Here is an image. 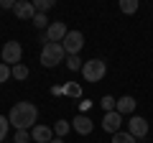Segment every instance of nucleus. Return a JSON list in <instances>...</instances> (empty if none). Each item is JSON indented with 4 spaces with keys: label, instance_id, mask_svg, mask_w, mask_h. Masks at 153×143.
Wrapping results in <instances>:
<instances>
[{
    "label": "nucleus",
    "instance_id": "nucleus-1",
    "mask_svg": "<svg viewBox=\"0 0 153 143\" xmlns=\"http://www.w3.org/2000/svg\"><path fill=\"white\" fill-rule=\"evenodd\" d=\"M8 120H10V125L16 128V130H28V128H36L38 125V107L33 102H28V100H23V102H16L10 107V115H8Z\"/></svg>",
    "mask_w": 153,
    "mask_h": 143
},
{
    "label": "nucleus",
    "instance_id": "nucleus-2",
    "mask_svg": "<svg viewBox=\"0 0 153 143\" xmlns=\"http://www.w3.org/2000/svg\"><path fill=\"white\" fill-rule=\"evenodd\" d=\"M64 59H66V51L61 44H44V49H41V66L51 69V66L61 64Z\"/></svg>",
    "mask_w": 153,
    "mask_h": 143
},
{
    "label": "nucleus",
    "instance_id": "nucleus-3",
    "mask_svg": "<svg viewBox=\"0 0 153 143\" xmlns=\"http://www.w3.org/2000/svg\"><path fill=\"white\" fill-rule=\"evenodd\" d=\"M105 74H107V64H105L102 59H89V61H84V66H82L84 82L97 84V82H102V79H105Z\"/></svg>",
    "mask_w": 153,
    "mask_h": 143
},
{
    "label": "nucleus",
    "instance_id": "nucleus-4",
    "mask_svg": "<svg viewBox=\"0 0 153 143\" xmlns=\"http://www.w3.org/2000/svg\"><path fill=\"white\" fill-rule=\"evenodd\" d=\"M61 46H64L66 56H79V51L84 49V33L82 31H69L66 39L61 41Z\"/></svg>",
    "mask_w": 153,
    "mask_h": 143
},
{
    "label": "nucleus",
    "instance_id": "nucleus-5",
    "mask_svg": "<svg viewBox=\"0 0 153 143\" xmlns=\"http://www.w3.org/2000/svg\"><path fill=\"white\" fill-rule=\"evenodd\" d=\"M21 56H23V46L18 44V41H5L3 51H0V59H3V64L16 66V64H21Z\"/></svg>",
    "mask_w": 153,
    "mask_h": 143
},
{
    "label": "nucleus",
    "instance_id": "nucleus-6",
    "mask_svg": "<svg viewBox=\"0 0 153 143\" xmlns=\"http://www.w3.org/2000/svg\"><path fill=\"white\" fill-rule=\"evenodd\" d=\"M66 23L64 21H51V26L46 28V44H61L66 39Z\"/></svg>",
    "mask_w": 153,
    "mask_h": 143
},
{
    "label": "nucleus",
    "instance_id": "nucleus-7",
    "mask_svg": "<svg viewBox=\"0 0 153 143\" xmlns=\"http://www.w3.org/2000/svg\"><path fill=\"white\" fill-rule=\"evenodd\" d=\"M128 133H130L133 138H146L148 136V120L146 118H140V115H133V118H128Z\"/></svg>",
    "mask_w": 153,
    "mask_h": 143
},
{
    "label": "nucleus",
    "instance_id": "nucleus-8",
    "mask_svg": "<svg viewBox=\"0 0 153 143\" xmlns=\"http://www.w3.org/2000/svg\"><path fill=\"white\" fill-rule=\"evenodd\" d=\"M102 130L105 133H110V136H115V133H120V125H123V115L117 110H112V112H105V118H102Z\"/></svg>",
    "mask_w": 153,
    "mask_h": 143
},
{
    "label": "nucleus",
    "instance_id": "nucleus-9",
    "mask_svg": "<svg viewBox=\"0 0 153 143\" xmlns=\"http://www.w3.org/2000/svg\"><path fill=\"white\" fill-rule=\"evenodd\" d=\"M71 128H74L79 136H89V133L94 130V123H92V118H89V115H82V112H79V115L71 120Z\"/></svg>",
    "mask_w": 153,
    "mask_h": 143
},
{
    "label": "nucleus",
    "instance_id": "nucleus-10",
    "mask_svg": "<svg viewBox=\"0 0 153 143\" xmlns=\"http://www.w3.org/2000/svg\"><path fill=\"white\" fill-rule=\"evenodd\" d=\"M16 18H21V21H33V16H36V8H33L31 0H18L16 3Z\"/></svg>",
    "mask_w": 153,
    "mask_h": 143
},
{
    "label": "nucleus",
    "instance_id": "nucleus-11",
    "mask_svg": "<svg viewBox=\"0 0 153 143\" xmlns=\"http://www.w3.org/2000/svg\"><path fill=\"white\" fill-rule=\"evenodd\" d=\"M31 136H33V141L36 143H51L54 141V128H49V125H41V123H38L36 128H31Z\"/></svg>",
    "mask_w": 153,
    "mask_h": 143
},
{
    "label": "nucleus",
    "instance_id": "nucleus-12",
    "mask_svg": "<svg viewBox=\"0 0 153 143\" xmlns=\"http://www.w3.org/2000/svg\"><path fill=\"white\" fill-rule=\"evenodd\" d=\"M135 107H138V102H135V97H130V95H125V97H120L117 100V107H115V110L120 112L123 118H133V112H135Z\"/></svg>",
    "mask_w": 153,
    "mask_h": 143
},
{
    "label": "nucleus",
    "instance_id": "nucleus-13",
    "mask_svg": "<svg viewBox=\"0 0 153 143\" xmlns=\"http://www.w3.org/2000/svg\"><path fill=\"white\" fill-rule=\"evenodd\" d=\"M61 95H66V97H82V84L79 82H66L61 87Z\"/></svg>",
    "mask_w": 153,
    "mask_h": 143
},
{
    "label": "nucleus",
    "instance_id": "nucleus-14",
    "mask_svg": "<svg viewBox=\"0 0 153 143\" xmlns=\"http://www.w3.org/2000/svg\"><path fill=\"white\" fill-rule=\"evenodd\" d=\"M69 130H71V120H56V125H54V136L56 138H64Z\"/></svg>",
    "mask_w": 153,
    "mask_h": 143
},
{
    "label": "nucleus",
    "instance_id": "nucleus-15",
    "mask_svg": "<svg viewBox=\"0 0 153 143\" xmlns=\"http://www.w3.org/2000/svg\"><path fill=\"white\" fill-rule=\"evenodd\" d=\"M138 8H140V3H138V0H120V10L125 13V16L138 13Z\"/></svg>",
    "mask_w": 153,
    "mask_h": 143
},
{
    "label": "nucleus",
    "instance_id": "nucleus-16",
    "mask_svg": "<svg viewBox=\"0 0 153 143\" xmlns=\"http://www.w3.org/2000/svg\"><path fill=\"white\" fill-rule=\"evenodd\" d=\"M84 66V59H79V56H66V69L69 72H82Z\"/></svg>",
    "mask_w": 153,
    "mask_h": 143
},
{
    "label": "nucleus",
    "instance_id": "nucleus-17",
    "mask_svg": "<svg viewBox=\"0 0 153 143\" xmlns=\"http://www.w3.org/2000/svg\"><path fill=\"white\" fill-rule=\"evenodd\" d=\"M112 143H138V138H133L128 130H120L112 136Z\"/></svg>",
    "mask_w": 153,
    "mask_h": 143
},
{
    "label": "nucleus",
    "instance_id": "nucleus-18",
    "mask_svg": "<svg viewBox=\"0 0 153 143\" xmlns=\"http://www.w3.org/2000/svg\"><path fill=\"white\" fill-rule=\"evenodd\" d=\"M100 105H102V110H105V112H112L115 107H117V100H115L112 95H105V97L100 100Z\"/></svg>",
    "mask_w": 153,
    "mask_h": 143
},
{
    "label": "nucleus",
    "instance_id": "nucleus-19",
    "mask_svg": "<svg viewBox=\"0 0 153 143\" xmlns=\"http://www.w3.org/2000/svg\"><path fill=\"white\" fill-rule=\"evenodd\" d=\"M28 74H31V69H28V66L23 64V61H21V64H16V66H13V79H26Z\"/></svg>",
    "mask_w": 153,
    "mask_h": 143
},
{
    "label": "nucleus",
    "instance_id": "nucleus-20",
    "mask_svg": "<svg viewBox=\"0 0 153 143\" xmlns=\"http://www.w3.org/2000/svg\"><path fill=\"white\" fill-rule=\"evenodd\" d=\"M33 26H36L38 31H44V28H49L51 23H49V18H46V13H36V16H33Z\"/></svg>",
    "mask_w": 153,
    "mask_h": 143
},
{
    "label": "nucleus",
    "instance_id": "nucleus-21",
    "mask_svg": "<svg viewBox=\"0 0 153 143\" xmlns=\"http://www.w3.org/2000/svg\"><path fill=\"white\" fill-rule=\"evenodd\" d=\"M8 79H13V66H8V64L0 61V84H5Z\"/></svg>",
    "mask_w": 153,
    "mask_h": 143
},
{
    "label": "nucleus",
    "instance_id": "nucleus-22",
    "mask_svg": "<svg viewBox=\"0 0 153 143\" xmlns=\"http://www.w3.org/2000/svg\"><path fill=\"white\" fill-rule=\"evenodd\" d=\"M33 136L31 130H16V136H13V143H31Z\"/></svg>",
    "mask_w": 153,
    "mask_h": 143
},
{
    "label": "nucleus",
    "instance_id": "nucleus-23",
    "mask_svg": "<svg viewBox=\"0 0 153 143\" xmlns=\"http://www.w3.org/2000/svg\"><path fill=\"white\" fill-rule=\"evenodd\" d=\"M8 130H10V120H8L5 115H0V143H5Z\"/></svg>",
    "mask_w": 153,
    "mask_h": 143
},
{
    "label": "nucleus",
    "instance_id": "nucleus-24",
    "mask_svg": "<svg viewBox=\"0 0 153 143\" xmlns=\"http://www.w3.org/2000/svg\"><path fill=\"white\" fill-rule=\"evenodd\" d=\"M33 8H36V13H46L54 8V0H36L33 3Z\"/></svg>",
    "mask_w": 153,
    "mask_h": 143
},
{
    "label": "nucleus",
    "instance_id": "nucleus-25",
    "mask_svg": "<svg viewBox=\"0 0 153 143\" xmlns=\"http://www.w3.org/2000/svg\"><path fill=\"white\" fill-rule=\"evenodd\" d=\"M92 105H94V102H92V100H89V97L79 102V110H82V115H87V112H89V107H92Z\"/></svg>",
    "mask_w": 153,
    "mask_h": 143
},
{
    "label": "nucleus",
    "instance_id": "nucleus-26",
    "mask_svg": "<svg viewBox=\"0 0 153 143\" xmlns=\"http://www.w3.org/2000/svg\"><path fill=\"white\" fill-rule=\"evenodd\" d=\"M16 3L18 0H0V8L3 10H16Z\"/></svg>",
    "mask_w": 153,
    "mask_h": 143
},
{
    "label": "nucleus",
    "instance_id": "nucleus-27",
    "mask_svg": "<svg viewBox=\"0 0 153 143\" xmlns=\"http://www.w3.org/2000/svg\"><path fill=\"white\" fill-rule=\"evenodd\" d=\"M51 143H66V141H64V138H54V141H51Z\"/></svg>",
    "mask_w": 153,
    "mask_h": 143
}]
</instances>
